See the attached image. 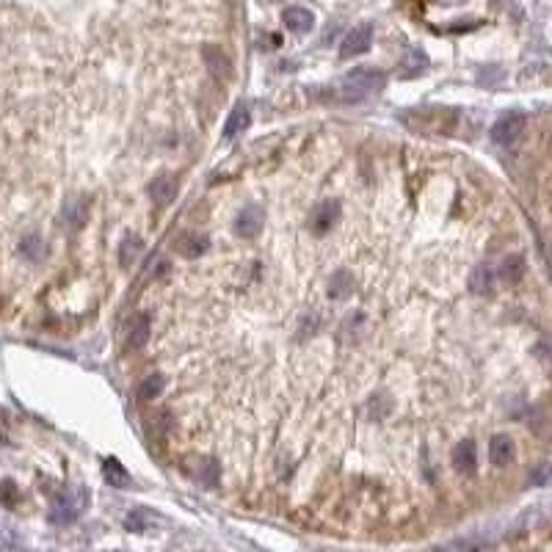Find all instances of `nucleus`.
<instances>
[{
	"label": "nucleus",
	"mask_w": 552,
	"mask_h": 552,
	"mask_svg": "<svg viewBox=\"0 0 552 552\" xmlns=\"http://www.w3.org/2000/svg\"><path fill=\"white\" fill-rule=\"evenodd\" d=\"M14 497H17V492H14V486H11V484H6V489H0V500H8V503H11V500H14Z\"/></svg>",
	"instance_id": "obj_28"
},
{
	"label": "nucleus",
	"mask_w": 552,
	"mask_h": 552,
	"mask_svg": "<svg viewBox=\"0 0 552 552\" xmlns=\"http://www.w3.org/2000/svg\"><path fill=\"white\" fill-rule=\"evenodd\" d=\"M353 287H356V279H353V274L351 271H345V268H340L337 274L329 279V295L331 298H348L351 293H353Z\"/></svg>",
	"instance_id": "obj_16"
},
{
	"label": "nucleus",
	"mask_w": 552,
	"mask_h": 552,
	"mask_svg": "<svg viewBox=\"0 0 552 552\" xmlns=\"http://www.w3.org/2000/svg\"><path fill=\"white\" fill-rule=\"evenodd\" d=\"M370 44H373V25L362 22V25H356V28L342 39V44H340V58H353V55L365 53Z\"/></svg>",
	"instance_id": "obj_4"
},
{
	"label": "nucleus",
	"mask_w": 552,
	"mask_h": 552,
	"mask_svg": "<svg viewBox=\"0 0 552 552\" xmlns=\"http://www.w3.org/2000/svg\"><path fill=\"white\" fill-rule=\"evenodd\" d=\"M522 127H525V116L522 113H506L500 122H495V127H492V141L495 144H514L517 138H519V133H522Z\"/></svg>",
	"instance_id": "obj_5"
},
{
	"label": "nucleus",
	"mask_w": 552,
	"mask_h": 552,
	"mask_svg": "<svg viewBox=\"0 0 552 552\" xmlns=\"http://www.w3.org/2000/svg\"><path fill=\"white\" fill-rule=\"evenodd\" d=\"M470 287H472L478 295H486V293H492V287H495V271H492V266H489V263H481V266H475V271L470 274Z\"/></svg>",
	"instance_id": "obj_17"
},
{
	"label": "nucleus",
	"mask_w": 552,
	"mask_h": 552,
	"mask_svg": "<svg viewBox=\"0 0 552 552\" xmlns=\"http://www.w3.org/2000/svg\"><path fill=\"white\" fill-rule=\"evenodd\" d=\"M340 219V202L337 199H323L315 210H312V230L315 232H329Z\"/></svg>",
	"instance_id": "obj_6"
},
{
	"label": "nucleus",
	"mask_w": 552,
	"mask_h": 552,
	"mask_svg": "<svg viewBox=\"0 0 552 552\" xmlns=\"http://www.w3.org/2000/svg\"><path fill=\"white\" fill-rule=\"evenodd\" d=\"M22 252H25L30 260H42V255H44L42 238H39V235H28V238L22 241Z\"/></svg>",
	"instance_id": "obj_27"
},
{
	"label": "nucleus",
	"mask_w": 552,
	"mask_h": 552,
	"mask_svg": "<svg viewBox=\"0 0 552 552\" xmlns=\"http://www.w3.org/2000/svg\"><path fill=\"white\" fill-rule=\"evenodd\" d=\"M531 486H552V461L539 464V467L531 472Z\"/></svg>",
	"instance_id": "obj_26"
},
{
	"label": "nucleus",
	"mask_w": 552,
	"mask_h": 552,
	"mask_svg": "<svg viewBox=\"0 0 552 552\" xmlns=\"http://www.w3.org/2000/svg\"><path fill=\"white\" fill-rule=\"evenodd\" d=\"M149 199L152 202H158V205H172L174 202V196H177V180L172 177V174H160V177H155L152 183H149Z\"/></svg>",
	"instance_id": "obj_8"
},
{
	"label": "nucleus",
	"mask_w": 552,
	"mask_h": 552,
	"mask_svg": "<svg viewBox=\"0 0 552 552\" xmlns=\"http://www.w3.org/2000/svg\"><path fill=\"white\" fill-rule=\"evenodd\" d=\"M475 442H470V439H464V442H459L456 448H453V467L461 472V475H467V472H472L475 470Z\"/></svg>",
	"instance_id": "obj_15"
},
{
	"label": "nucleus",
	"mask_w": 552,
	"mask_h": 552,
	"mask_svg": "<svg viewBox=\"0 0 552 552\" xmlns=\"http://www.w3.org/2000/svg\"><path fill=\"white\" fill-rule=\"evenodd\" d=\"M102 472H105V481H108V484H113V486H130V475L125 472V467H122L119 461L108 459V461L102 464Z\"/></svg>",
	"instance_id": "obj_22"
},
{
	"label": "nucleus",
	"mask_w": 552,
	"mask_h": 552,
	"mask_svg": "<svg viewBox=\"0 0 552 552\" xmlns=\"http://www.w3.org/2000/svg\"><path fill=\"white\" fill-rule=\"evenodd\" d=\"M205 66H208V72L216 77V80H224L227 75H230V58H227V53L221 50V47H216V44H210V47H205Z\"/></svg>",
	"instance_id": "obj_10"
},
{
	"label": "nucleus",
	"mask_w": 552,
	"mask_h": 552,
	"mask_svg": "<svg viewBox=\"0 0 552 552\" xmlns=\"http://www.w3.org/2000/svg\"><path fill=\"white\" fill-rule=\"evenodd\" d=\"M389 412H392V403H389L387 398H381V395L370 398V403L365 406V414H367L370 420H384Z\"/></svg>",
	"instance_id": "obj_24"
},
{
	"label": "nucleus",
	"mask_w": 552,
	"mask_h": 552,
	"mask_svg": "<svg viewBox=\"0 0 552 552\" xmlns=\"http://www.w3.org/2000/svg\"><path fill=\"white\" fill-rule=\"evenodd\" d=\"M266 3H276V0H266Z\"/></svg>",
	"instance_id": "obj_29"
},
{
	"label": "nucleus",
	"mask_w": 552,
	"mask_h": 552,
	"mask_svg": "<svg viewBox=\"0 0 552 552\" xmlns=\"http://www.w3.org/2000/svg\"><path fill=\"white\" fill-rule=\"evenodd\" d=\"M141 249H144L141 238H136V235H127V238H125V243H122V249H119V260H122V266H125V268H130V266H133V260L141 255Z\"/></svg>",
	"instance_id": "obj_21"
},
{
	"label": "nucleus",
	"mask_w": 552,
	"mask_h": 552,
	"mask_svg": "<svg viewBox=\"0 0 552 552\" xmlns=\"http://www.w3.org/2000/svg\"><path fill=\"white\" fill-rule=\"evenodd\" d=\"M282 22H284V28H290L293 33H309L312 25H315V17H312V11L304 8V6H290V8H284Z\"/></svg>",
	"instance_id": "obj_7"
},
{
	"label": "nucleus",
	"mask_w": 552,
	"mask_h": 552,
	"mask_svg": "<svg viewBox=\"0 0 552 552\" xmlns=\"http://www.w3.org/2000/svg\"><path fill=\"white\" fill-rule=\"evenodd\" d=\"M384 86V75L378 69H353L337 89V100L340 102H359L367 100L370 94H376Z\"/></svg>",
	"instance_id": "obj_1"
},
{
	"label": "nucleus",
	"mask_w": 552,
	"mask_h": 552,
	"mask_svg": "<svg viewBox=\"0 0 552 552\" xmlns=\"http://www.w3.org/2000/svg\"><path fill=\"white\" fill-rule=\"evenodd\" d=\"M149 337V318L147 315H136V320L130 323V345L133 348H144Z\"/></svg>",
	"instance_id": "obj_20"
},
{
	"label": "nucleus",
	"mask_w": 552,
	"mask_h": 552,
	"mask_svg": "<svg viewBox=\"0 0 552 552\" xmlns=\"http://www.w3.org/2000/svg\"><path fill=\"white\" fill-rule=\"evenodd\" d=\"M86 506V495L83 492H64L53 500V508H50V522L53 525H69L80 517Z\"/></svg>",
	"instance_id": "obj_2"
},
{
	"label": "nucleus",
	"mask_w": 552,
	"mask_h": 552,
	"mask_svg": "<svg viewBox=\"0 0 552 552\" xmlns=\"http://www.w3.org/2000/svg\"><path fill=\"white\" fill-rule=\"evenodd\" d=\"M425 66H428L425 53L417 50V47H412V50H406L403 58H401V77H406V80H409V77H417V75L425 72Z\"/></svg>",
	"instance_id": "obj_12"
},
{
	"label": "nucleus",
	"mask_w": 552,
	"mask_h": 552,
	"mask_svg": "<svg viewBox=\"0 0 552 552\" xmlns=\"http://www.w3.org/2000/svg\"><path fill=\"white\" fill-rule=\"evenodd\" d=\"M522 274H525V260H522L519 255H511V257L503 260V266H500V276H503V282L514 284V282L522 279Z\"/></svg>",
	"instance_id": "obj_19"
},
{
	"label": "nucleus",
	"mask_w": 552,
	"mask_h": 552,
	"mask_svg": "<svg viewBox=\"0 0 552 552\" xmlns=\"http://www.w3.org/2000/svg\"><path fill=\"white\" fill-rule=\"evenodd\" d=\"M205 249H208V238H205V235H196V232H183V235L177 238V252H180L183 257H188V260H196V257H202V255H205Z\"/></svg>",
	"instance_id": "obj_13"
},
{
	"label": "nucleus",
	"mask_w": 552,
	"mask_h": 552,
	"mask_svg": "<svg viewBox=\"0 0 552 552\" xmlns=\"http://www.w3.org/2000/svg\"><path fill=\"white\" fill-rule=\"evenodd\" d=\"M64 224L72 227V230H80L86 221H89V199L86 196H75L64 205V213H61Z\"/></svg>",
	"instance_id": "obj_9"
},
{
	"label": "nucleus",
	"mask_w": 552,
	"mask_h": 552,
	"mask_svg": "<svg viewBox=\"0 0 552 552\" xmlns=\"http://www.w3.org/2000/svg\"><path fill=\"white\" fill-rule=\"evenodd\" d=\"M219 475H221V470H219V464H216L213 459L202 461L199 470H196V478H199L205 486H219Z\"/></svg>",
	"instance_id": "obj_25"
},
{
	"label": "nucleus",
	"mask_w": 552,
	"mask_h": 552,
	"mask_svg": "<svg viewBox=\"0 0 552 552\" xmlns=\"http://www.w3.org/2000/svg\"><path fill=\"white\" fill-rule=\"evenodd\" d=\"M489 459H492L495 467L511 464V459H514V442H511L506 434L492 436V442H489Z\"/></svg>",
	"instance_id": "obj_14"
},
{
	"label": "nucleus",
	"mask_w": 552,
	"mask_h": 552,
	"mask_svg": "<svg viewBox=\"0 0 552 552\" xmlns=\"http://www.w3.org/2000/svg\"><path fill=\"white\" fill-rule=\"evenodd\" d=\"M249 122H252L249 108H246L243 102H238V105L230 111L227 122H224V138H235V136H241V133L249 127Z\"/></svg>",
	"instance_id": "obj_11"
},
{
	"label": "nucleus",
	"mask_w": 552,
	"mask_h": 552,
	"mask_svg": "<svg viewBox=\"0 0 552 552\" xmlns=\"http://www.w3.org/2000/svg\"><path fill=\"white\" fill-rule=\"evenodd\" d=\"M263 224H266V213H263V208H260V205H246V208L235 216L232 230H235L238 238L252 241V238H257V235L263 232Z\"/></svg>",
	"instance_id": "obj_3"
},
{
	"label": "nucleus",
	"mask_w": 552,
	"mask_h": 552,
	"mask_svg": "<svg viewBox=\"0 0 552 552\" xmlns=\"http://www.w3.org/2000/svg\"><path fill=\"white\" fill-rule=\"evenodd\" d=\"M163 389H166V378H163L160 373H149V376L138 384V398H144V401H155V398H160Z\"/></svg>",
	"instance_id": "obj_18"
},
{
	"label": "nucleus",
	"mask_w": 552,
	"mask_h": 552,
	"mask_svg": "<svg viewBox=\"0 0 552 552\" xmlns=\"http://www.w3.org/2000/svg\"><path fill=\"white\" fill-rule=\"evenodd\" d=\"M152 525H155V517L147 514V511H133V514L125 519V528L133 531V533H147Z\"/></svg>",
	"instance_id": "obj_23"
}]
</instances>
